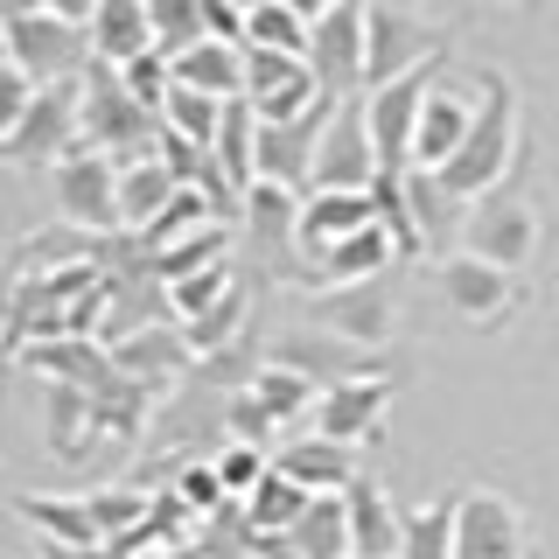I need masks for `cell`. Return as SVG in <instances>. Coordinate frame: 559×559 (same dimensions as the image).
I'll use <instances>...</instances> for the list:
<instances>
[{"label": "cell", "mask_w": 559, "mask_h": 559, "mask_svg": "<svg viewBox=\"0 0 559 559\" xmlns=\"http://www.w3.org/2000/svg\"><path fill=\"white\" fill-rule=\"evenodd\" d=\"M406 197H413L419 245H448V224H454V203H462V197H454L433 168H406Z\"/></svg>", "instance_id": "obj_38"}, {"label": "cell", "mask_w": 559, "mask_h": 559, "mask_svg": "<svg viewBox=\"0 0 559 559\" xmlns=\"http://www.w3.org/2000/svg\"><path fill=\"white\" fill-rule=\"evenodd\" d=\"M231 287H245V280L231 273V259H224V266H203V273H189V280H175V287H168V314H175V322H189V314L217 308Z\"/></svg>", "instance_id": "obj_41"}, {"label": "cell", "mask_w": 559, "mask_h": 559, "mask_svg": "<svg viewBox=\"0 0 559 559\" xmlns=\"http://www.w3.org/2000/svg\"><path fill=\"white\" fill-rule=\"evenodd\" d=\"M203 182H224L238 203L259 189V112L245 98H231V112H224V133H217V147H210Z\"/></svg>", "instance_id": "obj_25"}, {"label": "cell", "mask_w": 559, "mask_h": 559, "mask_svg": "<svg viewBox=\"0 0 559 559\" xmlns=\"http://www.w3.org/2000/svg\"><path fill=\"white\" fill-rule=\"evenodd\" d=\"M175 497H182L189 511H224V503H231V489H224L217 462H189L182 476H175Z\"/></svg>", "instance_id": "obj_45"}, {"label": "cell", "mask_w": 559, "mask_h": 559, "mask_svg": "<svg viewBox=\"0 0 559 559\" xmlns=\"http://www.w3.org/2000/svg\"><path fill=\"white\" fill-rule=\"evenodd\" d=\"M78 140H84V78H63V84H43V98L14 127H0V154L22 168H35V162L57 168Z\"/></svg>", "instance_id": "obj_4"}, {"label": "cell", "mask_w": 559, "mask_h": 559, "mask_svg": "<svg viewBox=\"0 0 559 559\" xmlns=\"http://www.w3.org/2000/svg\"><path fill=\"white\" fill-rule=\"evenodd\" d=\"M343 503H349V559H399V546H406V511H392V497L371 476L349 483Z\"/></svg>", "instance_id": "obj_21"}, {"label": "cell", "mask_w": 559, "mask_h": 559, "mask_svg": "<svg viewBox=\"0 0 559 559\" xmlns=\"http://www.w3.org/2000/svg\"><path fill=\"white\" fill-rule=\"evenodd\" d=\"M476 84H483L476 127H468L462 154H454L448 168H433L462 203H476V197H489V189H503V168H511V154H518V92L497 78V70H483Z\"/></svg>", "instance_id": "obj_1"}, {"label": "cell", "mask_w": 559, "mask_h": 559, "mask_svg": "<svg viewBox=\"0 0 559 559\" xmlns=\"http://www.w3.org/2000/svg\"><path fill=\"white\" fill-rule=\"evenodd\" d=\"M308 63H314V78H322L329 98H357L364 70H371V0H336V8L314 22Z\"/></svg>", "instance_id": "obj_7"}, {"label": "cell", "mask_w": 559, "mask_h": 559, "mask_svg": "<svg viewBox=\"0 0 559 559\" xmlns=\"http://www.w3.org/2000/svg\"><path fill=\"white\" fill-rule=\"evenodd\" d=\"M308 503H314V489H301L294 476H280V468H273V476L259 483L238 511H245V532H252V538H280V532H294V524H301Z\"/></svg>", "instance_id": "obj_30"}, {"label": "cell", "mask_w": 559, "mask_h": 559, "mask_svg": "<svg viewBox=\"0 0 559 559\" xmlns=\"http://www.w3.org/2000/svg\"><path fill=\"white\" fill-rule=\"evenodd\" d=\"M301 189H287V182H259L252 197H245V217H252V238L259 245H287L294 231H301Z\"/></svg>", "instance_id": "obj_39"}, {"label": "cell", "mask_w": 559, "mask_h": 559, "mask_svg": "<svg viewBox=\"0 0 559 559\" xmlns=\"http://www.w3.org/2000/svg\"><path fill=\"white\" fill-rule=\"evenodd\" d=\"M273 468H280V476H294L301 489H314V497H336V489H349V483L364 476V468H357V448L329 441V433L280 441V448H273Z\"/></svg>", "instance_id": "obj_20"}, {"label": "cell", "mask_w": 559, "mask_h": 559, "mask_svg": "<svg viewBox=\"0 0 559 559\" xmlns=\"http://www.w3.org/2000/svg\"><path fill=\"white\" fill-rule=\"evenodd\" d=\"M224 427H231L224 441H252V448H266L273 433H280V419H273L266 406H259V392L245 384V392H231V399H224Z\"/></svg>", "instance_id": "obj_44"}, {"label": "cell", "mask_w": 559, "mask_h": 559, "mask_svg": "<svg viewBox=\"0 0 559 559\" xmlns=\"http://www.w3.org/2000/svg\"><path fill=\"white\" fill-rule=\"evenodd\" d=\"M92 433H98V392H84V384H49V448L84 454Z\"/></svg>", "instance_id": "obj_34"}, {"label": "cell", "mask_w": 559, "mask_h": 559, "mask_svg": "<svg viewBox=\"0 0 559 559\" xmlns=\"http://www.w3.org/2000/svg\"><path fill=\"white\" fill-rule=\"evenodd\" d=\"M231 8H245V14H252V8H259V0H231Z\"/></svg>", "instance_id": "obj_49"}, {"label": "cell", "mask_w": 559, "mask_h": 559, "mask_svg": "<svg viewBox=\"0 0 559 559\" xmlns=\"http://www.w3.org/2000/svg\"><path fill=\"white\" fill-rule=\"evenodd\" d=\"M476 112H483V84H476V98L454 92V84H433V92H427V112H419L413 168H448L454 154H462L468 127H476Z\"/></svg>", "instance_id": "obj_16"}, {"label": "cell", "mask_w": 559, "mask_h": 559, "mask_svg": "<svg viewBox=\"0 0 559 559\" xmlns=\"http://www.w3.org/2000/svg\"><path fill=\"white\" fill-rule=\"evenodd\" d=\"M210 462H217V476H224V489H231L238 503L273 476V448H252V441H224L217 454H210Z\"/></svg>", "instance_id": "obj_43"}, {"label": "cell", "mask_w": 559, "mask_h": 559, "mask_svg": "<svg viewBox=\"0 0 559 559\" xmlns=\"http://www.w3.org/2000/svg\"><path fill=\"white\" fill-rule=\"evenodd\" d=\"M433 57H448V43H441L427 22H413V14H399V8H384V0H371V70H364V92H371V84L406 78V70L433 63Z\"/></svg>", "instance_id": "obj_13"}, {"label": "cell", "mask_w": 559, "mask_h": 559, "mask_svg": "<svg viewBox=\"0 0 559 559\" xmlns=\"http://www.w3.org/2000/svg\"><path fill=\"white\" fill-rule=\"evenodd\" d=\"M168 70H175V84H189V92L245 98V49H238V43H217V35H203V43L175 49Z\"/></svg>", "instance_id": "obj_28"}, {"label": "cell", "mask_w": 559, "mask_h": 559, "mask_svg": "<svg viewBox=\"0 0 559 559\" xmlns=\"http://www.w3.org/2000/svg\"><path fill=\"white\" fill-rule=\"evenodd\" d=\"M433 70H448V57H433V63L406 70V78L371 84V92H364V112H371V140H378V162H384V175H406V168H413L419 112H427V92L441 84Z\"/></svg>", "instance_id": "obj_5"}, {"label": "cell", "mask_w": 559, "mask_h": 559, "mask_svg": "<svg viewBox=\"0 0 559 559\" xmlns=\"http://www.w3.org/2000/svg\"><path fill=\"white\" fill-rule=\"evenodd\" d=\"M224 112H231V98H210V92H189V84H175L168 105H162V127L168 133H182L189 147H217V133H224Z\"/></svg>", "instance_id": "obj_33"}, {"label": "cell", "mask_w": 559, "mask_h": 559, "mask_svg": "<svg viewBox=\"0 0 559 559\" xmlns=\"http://www.w3.org/2000/svg\"><path fill=\"white\" fill-rule=\"evenodd\" d=\"M329 112H336V98H322L314 112L287 119V127H259V182H287V189H301V197H308V182H314V147H322Z\"/></svg>", "instance_id": "obj_15"}, {"label": "cell", "mask_w": 559, "mask_h": 559, "mask_svg": "<svg viewBox=\"0 0 559 559\" xmlns=\"http://www.w3.org/2000/svg\"><path fill=\"white\" fill-rule=\"evenodd\" d=\"M287 8H294V14H308V22H322V14L336 8V0H287Z\"/></svg>", "instance_id": "obj_48"}, {"label": "cell", "mask_w": 559, "mask_h": 559, "mask_svg": "<svg viewBox=\"0 0 559 559\" xmlns=\"http://www.w3.org/2000/svg\"><path fill=\"white\" fill-rule=\"evenodd\" d=\"M105 349H112V371L133 378V384H147V392L175 384V378H182V364L197 357V349L182 343V329H168V322L133 329V336H119V343H105Z\"/></svg>", "instance_id": "obj_19"}, {"label": "cell", "mask_w": 559, "mask_h": 559, "mask_svg": "<svg viewBox=\"0 0 559 559\" xmlns=\"http://www.w3.org/2000/svg\"><path fill=\"white\" fill-rule=\"evenodd\" d=\"M329 92L314 78L308 57H287V49H245V105L259 112V127H287V119L314 112Z\"/></svg>", "instance_id": "obj_9"}, {"label": "cell", "mask_w": 559, "mask_h": 559, "mask_svg": "<svg viewBox=\"0 0 559 559\" xmlns=\"http://www.w3.org/2000/svg\"><path fill=\"white\" fill-rule=\"evenodd\" d=\"M392 252H399V238L384 231V224H364V231H349L343 245H329L314 266H322V287H349V280H384L392 273Z\"/></svg>", "instance_id": "obj_29"}, {"label": "cell", "mask_w": 559, "mask_h": 559, "mask_svg": "<svg viewBox=\"0 0 559 559\" xmlns=\"http://www.w3.org/2000/svg\"><path fill=\"white\" fill-rule=\"evenodd\" d=\"M308 322L336 329V336L357 343V349H378L384 336H392V322H399V301L384 294V280H349V287L308 294Z\"/></svg>", "instance_id": "obj_12"}, {"label": "cell", "mask_w": 559, "mask_h": 559, "mask_svg": "<svg viewBox=\"0 0 559 559\" xmlns=\"http://www.w3.org/2000/svg\"><path fill=\"white\" fill-rule=\"evenodd\" d=\"M462 252H476V259H489V266L518 273L524 259L538 252V210L524 203L518 189H489V197H476L468 217H462Z\"/></svg>", "instance_id": "obj_8"}, {"label": "cell", "mask_w": 559, "mask_h": 559, "mask_svg": "<svg viewBox=\"0 0 559 559\" xmlns=\"http://www.w3.org/2000/svg\"><path fill=\"white\" fill-rule=\"evenodd\" d=\"M384 406H392V378L364 371V378H343V384H329V392L314 399L308 427H314V433H329V441H343V448H357V441H371V433H378Z\"/></svg>", "instance_id": "obj_14"}, {"label": "cell", "mask_w": 559, "mask_h": 559, "mask_svg": "<svg viewBox=\"0 0 559 559\" xmlns=\"http://www.w3.org/2000/svg\"><path fill=\"white\" fill-rule=\"evenodd\" d=\"M154 119H162V112H147L112 63L84 70V140H78V147H98V154H112V162L127 168V162H140V154H162V147H154V133H162Z\"/></svg>", "instance_id": "obj_2"}, {"label": "cell", "mask_w": 559, "mask_h": 559, "mask_svg": "<svg viewBox=\"0 0 559 559\" xmlns=\"http://www.w3.org/2000/svg\"><path fill=\"white\" fill-rule=\"evenodd\" d=\"M378 175H384V162H378L364 98H336V112H329V127H322V147H314V182L308 189H371Z\"/></svg>", "instance_id": "obj_10"}, {"label": "cell", "mask_w": 559, "mask_h": 559, "mask_svg": "<svg viewBox=\"0 0 559 559\" xmlns=\"http://www.w3.org/2000/svg\"><path fill=\"white\" fill-rule=\"evenodd\" d=\"M92 49H98V63H112V70L154 57V49H162V35H154V8H147V0H105L98 22H92Z\"/></svg>", "instance_id": "obj_26"}, {"label": "cell", "mask_w": 559, "mask_h": 559, "mask_svg": "<svg viewBox=\"0 0 559 559\" xmlns=\"http://www.w3.org/2000/svg\"><path fill=\"white\" fill-rule=\"evenodd\" d=\"M433 280H441V301L454 314H468V322H489V314H503V301H511V273L489 266V259H476V252L441 259Z\"/></svg>", "instance_id": "obj_22"}, {"label": "cell", "mask_w": 559, "mask_h": 559, "mask_svg": "<svg viewBox=\"0 0 559 559\" xmlns=\"http://www.w3.org/2000/svg\"><path fill=\"white\" fill-rule=\"evenodd\" d=\"M308 43H314V22L294 14L287 0H259V8L245 14V49H287V57H308Z\"/></svg>", "instance_id": "obj_35"}, {"label": "cell", "mask_w": 559, "mask_h": 559, "mask_svg": "<svg viewBox=\"0 0 559 559\" xmlns=\"http://www.w3.org/2000/svg\"><path fill=\"white\" fill-rule=\"evenodd\" d=\"M454 503L462 497H433L419 511H406V546H399V559H454Z\"/></svg>", "instance_id": "obj_37"}, {"label": "cell", "mask_w": 559, "mask_h": 559, "mask_svg": "<svg viewBox=\"0 0 559 559\" xmlns=\"http://www.w3.org/2000/svg\"><path fill=\"white\" fill-rule=\"evenodd\" d=\"M245 384L259 392V406H266L273 419H301V413H314V399H322V384H314V378L287 371V364H273V357L259 364V371L245 378Z\"/></svg>", "instance_id": "obj_36"}, {"label": "cell", "mask_w": 559, "mask_h": 559, "mask_svg": "<svg viewBox=\"0 0 559 559\" xmlns=\"http://www.w3.org/2000/svg\"><path fill=\"white\" fill-rule=\"evenodd\" d=\"M43 559H119V552H105V546H49L43 538Z\"/></svg>", "instance_id": "obj_47"}, {"label": "cell", "mask_w": 559, "mask_h": 559, "mask_svg": "<svg viewBox=\"0 0 559 559\" xmlns=\"http://www.w3.org/2000/svg\"><path fill=\"white\" fill-rule=\"evenodd\" d=\"M454 559H532L524 518L497 489H462L454 503Z\"/></svg>", "instance_id": "obj_11"}, {"label": "cell", "mask_w": 559, "mask_h": 559, "mask_svg": "<svg viewBox=\"0 0 559 559\" xmlns=\"http://www.w3.org/2000/svg\"><path fill=\"white\" fill-rule=\"evenodd\" d=\"M49 197H57V217L78 224V231H119V162L98 147H70L57 168H49Z\"/></svg>", "instance_id": "obj_6"}, {"label": "cell", "mask_w": 559, "mask_h": 559, "mask_svg": "<svg viewBox=\"0 0 559 559\" xmlns=\"http://www.w3.org/2000/svg\"><path fill=\"white\" fill-rule=\"evenodd\" d=\"M364 224H378L371 189H308V197H301V231H294V245H301L308 259H322L329 245H343L349 231H364Z\"/></svg>", "instance_id": "obj_17"}, {"label": "cell", "mask_w": 559, "mask_h": 559, "mask_svg": "<svg viewBox=\"0 0 559 559\" xmlns=\"http://www.w3.org/2000/svg\"><path fill=\"white\" fill-rule=\"evenodd\" d=\"M28 371H43L49 384H84V392H105L119 371H112V349L98 336H49V343H28L22 349Z\"/></svg>", "instance_id": "obj_23"}, {"label": "cell", "mask_w": 559, "mask_h": 559, "mask_svg": "<svg viewBox=\"0 0 559 559\" xmlns=\"http://www.w3.org/2000/svg\"><path fill=\"white\" fill-rule=\"evenodd\" d=\"M0 43H8V70H22L35 84L84 78V70L98 63L92 28L63 22V14H8V22H0Z\"/></svg>", "instance_id": "obj_3"}, {"label": "cell", "mask_w": 559, "mask_h": 559, "mask_svg": "<svg viewBox=\"0 0 559 559\" xmlns=\"http://www.w3.org/2000/svg\"><path fill=\"white\" fill-rule=\"evenodd\" d=\"M273 364H287V371L314 378L322 392H329V384H343V378H364V349H357V343H343L336 329H322V322L273 336Z\"/></svg>", "instance_id": "obj_18"}, {"label": "cell", "mask_w": 559, "mask_h": 559, "mask_svg": "<svg viewBox=\"0 0 559 559\" xmlns=\"http://www.w3.org/2000/svg\"><path fill=\"white\" fill-rule=\"evenodd\" d=\"M14 511H22V524L35 538H49V546H112L98 511H92V497H14Z\"/></svg>", "instance_id": "obj_27"}, {"label": "cell", "mask_w": 559, "mask_h": 559, "mask_svg": "<svg viewBox=\"0 0 559 559\" xmlns=\"http://www.w3.org/2000/svg\"><path fill=\"white\" fill-rule=\"evenodd\" d=\"M224 259H231V231H224V217H210L203 231H189V238H175L168 252H154L147 273L162 280V287H175V280H189V273H203V266H224Z\"/></svg>", "instance_id": "obj_32"}, {"label": "cell", "mask_w": 559, "mask_h": 559, "mask_svg": "<svg viewBox=\"0 0 559 559\" xmlns=\"http://www.w3.org/2000/svg\"><path fill=\"white\" fill-rule=\"evenodd\" d=\"M245 308H252V294H245V287H231L217 308L189 314V322H175V329H182V343L197 349V357H217V349H224V343H231L238 329H245Z\"/></svg>", "instance_id": "obj_40"}, {"label": "cell", "mask_w": 559, "mask_h": 559, "mask_svg": "<svg viewBox=\"0 0 559 559\" xmlns=\"http://www.w3.org/2000/svg\"><path fill=\"white\" fill-rule=\"evenodd\" d=\"M301 559H349V503H343V489L336 497H314L308 511H301V524L294 532H280Z\"/></svg>", "instance_id": "obj_31"}, {"label": "cell", "mask_w": 559, "mask_h": 559, "mask_svg": "<svg viewBox=\"0 0 559 559\" xmlns=\"http://www.w3.org/2000/svg\"><path fill=\"white\" fill-rule=\"evenodd\" d=\"M43 8H49V14H63V22H78V28H92L105 0H43Z\"/></svg>", "instance_id": "obj_46"}, {"label": "cell", "mask_w": 559, "mask_h": 559, "mask_svg": "<svg viewBox=\"0 0 559 559\" xmlns=\"http://www.w3.org/2000/svg\"><path fill=\"white\" fill-rule=\"evenodd\" d=\"M189 189V175L168 162V154H140V162L119 168V217H127V231H147L154 217Z\"/></svg>", "instance_id": "obj_24"}, {"label": "cell", "mask_w": 559, "mask_h": 559, "mask_svg": "<svg viewBox=\"0 0 559 559\" xmlns=\"http://www.w3.org/2000/svg\"><path fill=\"white\" fill-rule=\"evenodd\" d=\"M154 8V35H162V57H175V49L203 43L210 35V0H147Z\"/></svg>", "instance_id": "obj_42"}]
</instances>
